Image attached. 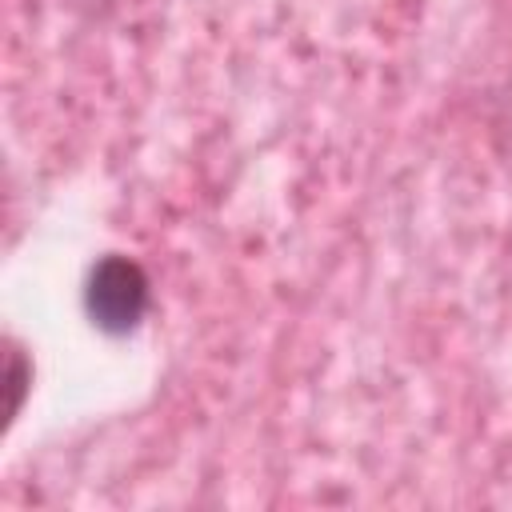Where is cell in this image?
I'll return each mask as SVG.
<instances>
[{"label": "cell", "mask_w": 512, "mask_h": 512, "mask_svg": "<svg viewBox=\"0 0 512 512\" xmlns=\"http://www.w3.org/2000/svg\"><path fill=\"white\" fill-rule=\"evenodd\" d=\"M148 276L136 260L128 256H104L88 268V280H84V312L88 320L108 332V336H124L132 332L144 312H148Z\"/></svg>", "instance_id": "cell-1"}, {"label": "cell", "mask_w": 512, "mask_h": 512, "mask_svg": "<svg viewBox=\"0 0 512 512\" xmlns=\"http://www.w3.org/2000/svg\"><path fill=\"white\" fill-rule=\"evenodd\" d=\"M8 384H12V404H8V412L16 416V412L24 408V392H28V364H24L20 348L8 352Z\"/></svg>", "instance_id": "cell-2"}]
</instances>
